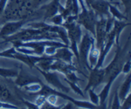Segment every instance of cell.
Instances as JSON below:
<instances>
[{"mask_svg": "<svg viewBox=\"0 0 131 109\" xmlns=\"http://www.w3.org/2000/svg\"><path fill=\"white\" fill-rule=\"evenodd\" d=\"M8 0H0V15L3 13V11L5 10V8L6 6Z\"/></svg>", "mask_w": 131, "mask_h": 109, "instance_id": "35", "label": "cell"}, {"mask_svg": "<svg viewBox=\"0 0 131 109\" xmlns=\"http://www.w3.org/2000/svg\"><path fill=\"white\" fill-rule=\"evenodd\" d=\"M73 53L69 47H60L57 48L56 52L54 53L53 58L55 59H60L64 62L73 64Z\"/></svg>", "mask_w": 131, "mask_h": 109, "instance_id": "12", "label": "cell"}, {"mask_svg": "<svg viewBox=\"0 0 131 109\" xmlns=\"http://www.w3.org/2000/svg\"><path fill=\"white\" fill-rule=\"evenodd\" d=\"M57 47L55 45H47V46L45 47V51H44V54L47 56H53L54 53L56 52Z\"/></svg>", "mask_w": 131, "mask_h": 109, "instance_id": "28", "label": "cell"}, {"mask_svg": "<svg viewBox=\"0 0 131 109\" xmlns=\"http://www.w3.org/2000/svg\"><path fill=\"white\" fill-rule=\"evenodd\" d=\"M46 101V96L44 95H38L37 99L35 100V104L37 106H39V107L40 108V106Z\"/></svg>", "mask_w": 131, "mask_h": 109, "instance_id": "31", "label": "cell"}, {"mask_svg": "<svg viewBox=\"0 0 131 109\" xmlns=\"http://www.w3.org/2000/svg\"><path fill=\"white\" fill-rule=\"evenodd\" d=\"M54 59L55 58H53V56H47L45 59L39 61L37 64V66H38L39 69H41L43 71H50L51 65H52V63L53 62Z\"/></svg>", "mask_w": 131, "mask_h": 109, "instance_id": "19", "label": "cell"}, {"mask_svg": "<svg viewBox=\"0 0 131 109\" xmlns=\"http://www.w3.org/2000/svg\"><path fill=\"white\" fill-rule=\"evenodd\" d=\"M106 17H98L95 24V35H94V39L96 40L95 46L99 50L102 49L104 46L105 40H106Z\"/></svg>", "mask_w": 131, "mask_h": 109, "instance_id": "7", "label": "cell"}, {"mask_svg": "<svg viewBox=\"0 0 131 109\" xmlns=\"http://www.w3.org/2000/svg\"><path fill=\"white\" fill-rule=\"evenodd\" d=\"M88 93L89 95V99H90V103H92L93 105L96 106H99V102H100V98L99 95L94 93V90L93 88H89L86 91Z\"/></svg>", "mask_w": 131, "mask_h": 109, "instance_id": "22", "label": "cell"}, {"mask_svg": "<svg viewBox=\"0 0 131 109\" xmlns=\"http://www.w3.org/2000/svg\"><path fill=\"white\" fill-rule=\"evenodd\" d=\"M25 24H26V20L12 21V22L6 23L0 29V38L5 39V38L9 37L12 34H15Z\"/></svg>", "mask_w": 131, "mask_h": 109, "instance_id": "10", "label": "cell"}, {"mask_svg": "<svg viewBox=\"0 0 131 109\" xmlns=\"http://www.w3.org/2000/svg\"><path fill=\"white\" fill-rule=\"evenodd\" d=\"M95 39L93 35H91L88 31H86L83 36H81V42L79 44L78 51H79V59H80V66L83 64V66H86V67L88 70H91V67L88 63V53L91 49L93 44H94Z\"/></svg>", "mask_w": 131, "mask_h": 109, "instance_id": "2", "label": "cell"}, {"mask_svg": "<svg viewBox=\"0 0 131 109\" xmlns=\"http://www.w3.org/2000/svg\"><path fill=\"white\" fill-rule=\"evenodd\" d=\"M67 31V36L69 39V48L73 52V55L77 58L78 64L80 65L79 59V51H78V45L81 42L82 31H81V26L76 23V21L71 23L63 22L61 25Z\"/></svg>", "mask_w": 131, "mask_h": 109, "instance_id": "1", "label": "cell"}, {"mask_svg": "<svg viewBox=\"0 0 131 109\" xmlns=\"http://www.w3.org/2000/svg\"><path fill=\"white\" fill-rule=\"evenodd\" d=\"M65 78L67 79L68 80L70 81H73V82H79V81H81V79H79L77 76H76V72H67L64 74Z\"/></svg>", "mask_w": 131, "mask_h": 109, "instance_id": "26", "label": "cell"}, {"mask_svg": "<svg viewBox=\"0 0 131 109\" xmlns=\"http://www.w3.org/2000/svg\"><path fill=\"white\" fill-rule=\"evenodd\" d=\"M37 68V70L39 71V72L41 73L42 75L44 76V78L46 80L51 87L52 88L59 90V91H62L63 93H69V88L67 87H65L62 83H61L60 78L58 76V72H55V71H43L41 69H39L38 66H35Z\"/></svg>", "mask_w": 131, "mask_h": 109, "instance_id": "4", "label": "cell"}, {"mask_svg": "<svg viewBox=\"0 0 131 109\" xmlns=\"http://www.w3.org/2000/svg\"><path fill=\"white\" fill-rule=\"evenodd\" d=\"M60 0H52L50 4L46 6V13L44 20H47L55 14L59 13V6L60 5Z\"/></svg>", "mask_w": 131, "mask_h": 109, "instance_id": "15", "label": "cell"}, {"mask_svg": "<svg viewBox=\"0 0 131 109\" xmlns=\"http://www.w3.org/2000/svg\"><path fill=\"white\" fill-rule=\"evenodd\" d=\"M108 10H109V13H110V15L113 17L115 19L129 21V18H128V17L127 16V15H125V14L122 13V12L117 9V7L115 6L114 5H111V4H109Z\"/></svg>", "mask_w": 131, "mask_h": 109, "instance_id": "18", "label": "cell"}, {"mask_svg": "<svg viewBox=\"0 0 131 109\" xmlns=\"http://www.w3.org/2000/svg\"><path fill=\"white\" fill-rule=\"evenodd\" d=\"M98 16L92 9H86L82 10L81 13L78 14V18L76 23L81 25L86 29L88 32H90L93 36L95 35V24Z\"/></svg>", "mask_w": 131, "mask_h": 109, "instance_id": "3", "label": "cell"}, {"mask_svg": "<svg viewBox=\"0 0 131 109\" xmlns=\"http://www.w3.org/2000/svg\"><path fill=\"white\" fill-rule=\"evenodd\" d=\"M0 108H18V106L15 105H12V104H8L6 102L3 101V100H0Z\"/></svg>", "mask_w": 131, "mask_h": 109, "instance_id": "34", "label": "cell"}, {"mask_svg": "<svg viewBox=\"0 0 131 109\" xmlns=\"http://www.w3.org/2000/svg\"><path fill=\"white\" fill-rule=\"evenodd\" d=\"M16 78H17L15 81L16 85H18V87H25V85H28V84H30V83L40 80V79L39 78H37V77L32 76V75H30V74H27L26 72H25L24 71H23L22 67H21L20 72H18V75Z\"/></svg>", "mask_w": 131, "mask_h": 109, "instance_id": "13", "label": "cell"}, {"mask_svg": "<svg viewBox=\"0 0 131 109\" xmlns=\"http://www.w3.org/2000/svg\"><path fill=\"white\" fill-rule=\"evenodd\" d=\"M110 108H112V109H119V108H121V100H120L119 97H118L117 91L115 92V95H114L113 103H112Z\"/></svg>", "mask_w": 131, "mask_h": 109, "instance_id": "25", "label": "cell"}, {"mask_svg": "<svg viewBox=\"0 0 131 109\" xmlns=\"http://www.w3.org/2000/svg\"><path fill=\"white\" fill-rule=\"evenodd\" d=\"M131 100V94L128 93V95H127V97L123 100V104L121 105V107L129 109L131 107V100Z\"/></svg>", "mask_w": 131, "mask_h": 109, "instance_id": "30", "label": "cell"}, {"mask_svg": "<svg viewBox=\"0 0 131 109\" xmlns=\"http://www.w3.org/2000/svg\"><path fill=\"white\" fill-rule=\"evenodd\" d=\"M121 2L123 5L124 8H125V12L127 13V16L128 17V14L130 12V3L131 0H121Z\"/></svg>", "mask_w": 131, "mask_h": 109, "instance_id": "33", "label": "cell"}, {"mask_svg": "<svg viewBox=\"0 0 131 109\" xmlns=\"http://www.w3.org/2000/svg\"><path fill=\"white\" fill-rule=\"evenodd\" d=\"M47 20H49V22L52 23V25H54V26H61L62 23L64 22V19H63L62 16H61L60 13L55 14V15L52 16V18H48Z\"/></svg>", "mask_w": 131, "mask_h": 109, "instance_id": "23", "label": "cell"}, {"mask_svg": "<svg viewBox=\"0 0 131 109\" xmlns=\"http://www.w3.org/2000/svg\"><path fill=\"white\" fill-rule=\"evenodd\" d=\"M105 81V70L103 67L92 68L90 70V74L88 77V82L85 87V92L89 88L95 89L99 85Z\"/></svg>", "mask_w": 131, "mask_h": 109, "instance_id": "8", "label": "cell"}, {"mask_svg": "<svg viewBox=\"0 0 131 109\" xmlns=\"http://www.w3.org/2000/svg\"><path fill=\"white\" fill-rule=\"evenodd\" d=\"M18 75V72L16 69H9L0 67V76L4 78H16Z\"/></svg>", "mask_w": 131, "mask_h": 109, "instance_id": "20", "label": "cell"}, {"mask_svg": "<svg viewBox=\"0 0 131 109\" xmlns=\"http://www.w3.org/2000/svg\"><path fill=\"white\" fill-rule=\"evenodd\" d=\"M109 1H110V2H112L111 4H115V2H114V0H109Z\"/></svg>", "mask_w": 131, "mask_h": 109, "instance_id": "36", "label": "cell"}, {"mask_svg": "<svg viewBox=\"0 0 131 109\" xmlns=\"http://www.w3.org/2000/svg\"><path fill=\"white\" fill-rule=\"evenodd\" d=\"M17 51L15 49V47H10L9 49L5 50V51L0 52V57H4V58H12V54L15 53Z\"/></svg>", "mask_w": 131, "mask_h": 109, "instance_id": "24", "label": "cell"}, {"mask_svg": "<svg viewBox=\"0 0 131 109\" xmlns=\"http://www.w3.org/2000/svg\"><path fill=\"white\" fill-rule=\"evenodd\" d=\"M64 80L67 82V84L69 85V87H70V88L73 90V92L76 93V94H78V95H80V96H81V97H83V98H86V95H85V93H83V91L80 88V87L78 86V84L76 83V82H73V81H70V80H68L67 79H64Z\"/></svg>", "mask_w": 131, "mask_h": 109, "instance_id": "21", "label": "cell"}, {"mask_svg": "<svg viewBox=\"0 0 131 109\" xmlns=\"http://www.w3.org/2000/svg\"><path fill=\"white\" fill-rule=\"evenodd\" d=\"M84 3L88 9H92L98 17L111 16L108 10L109 2L106 0H84Z\"/></svg>", "mask_w": 131, "mask_h": 109, "instance_id": "6", "label": "cell"}, {"mask_svg": "<svg viewBox=\"0 0 131 109\" xmlns=\"http://www.w3.org/2000/svg\"><path fill=\"white\" fill-rule=\"evenodd\" d=\"M129 25H130L129 21L114 19V25H113V28L112 29H113L114 32H115L116 46L120 45V36H121L122 30H123L124 28H126L127 26H128Z\"/></svg>", "mask_w": 131, "mask_h": 109, "instance_id": "14", "label": "cell"}, {"mask_svg": "<svg viewBox=\"0 0 131 109\" xmlns=\"http://www.w3.org/2000/svg\"><path fill=\"white\" fill-rule=\"evenodd\" d=\"M115 43V32H114L113 29L108 31L106 35V40H105L104 46L102 49L100 51V55H99L98 60L96 62V65L94 66V67L93 68H100L103 67V64H104L105 58H106L107 55L108 54L109 51L111 50V48L113 47V45Z\"/></svg>", "mask_w": 131, "mask_h": 109, "instance_id": "5", "label": "cell"}, {"mask_svg": "<svg viewBox=\"0 0 131 109\" xmlns=\"http://www.w3.org/2000/svg\"><path fill=\"white\" fill-rule=\"evenodd\" d=\"M50 70L61 72L62 74H66V73L70 72H78V69L75 66H73V64L64 62L60 59H54L51 65Z\"/></svg>", "mask_w": 131, "mask_h": 109, "instance_id": "11", "label": "cell"}, {"mask_svg": "<svg viewBox=\"0 0 131 109\" xmlns=\"http://www.w3.org/2000/svg\"><path fill=\"white\" fill-rule=\"evenodd\" d=\"M21 100H22V102L24 103L25 106H27L28 108H30V109H39V106H37L34 102H30V101H27L26 100H25V99H23V98H21Z\"/></svg>", "mask_w": 131, "mask_h": 109, "instance_id": "32", "label": "cell"}, {"mask_svg": "<svg viewBox=\"0 0 131 109\" xmlns=\"http://www.w3.org/2000/svg\"><path fill=\"white\" fill-rule=\"evenodd\" d=\"M130 69H131V63H130V56L128 57L127 61L124 62L123 66L122 68V72H123L124 74H128L130 72Z\"/></svg>", "mask_w": 131, "mask_h": 109, "instance_id": "27", "label": "cell"}, {"mask_svg": "<svg viewBox=\"0 0 131 109\" xmlns=\"http://www.w3.org/2000/svg\"><path fill=\"white\" fill-rule=\"evenodd\" d=\"M47 57V55H30V54H25V53H21V52H16L14 54H12V58H15L18 59L19 61L23 62L24 64H25L26 66H28L31 69H32L33 67H35V66L38 64L39 61L45 59Z\"/></svg>", "mask_w": 131, "mask_h": 109, "instance_id": "9", "label": "cell"}, {"mask_svg": "<svg viewBox=\"0 0 131 109\" xmlns=\"http://www.w3.org/2000/svg\"><path fill=\"white\" fill-rule=\"evenodd\" d=\"M130 86H131V76L130 73L128 74V77L126 78V79L124 80V82L122 83V85L121 86L119 89L118 93V97L121 101H123L124 99L127 97L128 93H130Z\"/></svg>", "mask_w": 131, "mask_h": 109, "instance_id": "16", "label": "cell"}, {"mask_svg": "<svg viewBox=\"0 0 131 109\" xmlns=\"http://www.w3.org/2000/svg\"><path fill=\"white\" fill-rule=\"evenodd\" d=\"M99 55H100V50L98 49L94 44H93L92 46H91V49L89 51V53H88V63H89V66L91 69L93 67H94V66L96 65V62L98 60Z\"/></svg>", "mask_w": 131, "mask_h": 109, "instance_id": "17", "label": "cell"}, {"mask_svg": "<svg viewBox=\"0 0 131 109\" xmlns=\"http://www.w3.org/2000/svg\"><path fill=\"white\" fill-rule=\"evenodd\" d=\"M114 19L115 18L112 16L107 17L106 18V27H105V30H106V32L107 33L108 31H110L113 28V25H114Z\"/></svg>", "mask_w": 131, "mask_h": 109, "instance_id": "29", "label": "cell"}]
</instances>
